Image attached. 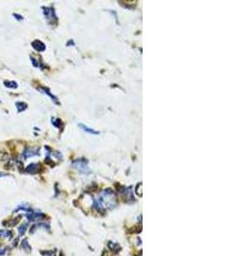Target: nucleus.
Returning <instances> with one entry per match:
<instances>
[{"mask_svg":"<svg viewBox=\"0 0 228 256\" xmlns=\"http://www.w3.org/2000/svg\"><path fill=\"white\" fill-rule=\"evenodd\" d=\"M6 176H8V174H7V173H4V172H0V178H2V177H6Z\"/></svg>","mask_w":228,"mask_h":256,"instance_id":"nucleus-13","label":"nucleus"},{"mask_svg":"<svg viewBox=\"0 0 228 256\" xmlns=\"http://www.w3.org/2000/svg\"><path fill=\"white\" fill-rule=\"evenodd\" d=\"M32 46H33V48L35 50H37V51H39V52H42V51L45 50V49H46L45 44L42 42V41L38 40V39L34 40L33 42L32 43Z\"/></svg>","mask_w":228,"mask_h":256,"instance_id":"nucleus-3","label":"nucleus"},{"mask_svg":"<svg viewBox=\"0 0 228 256\" xmlns=\"http://www.w3.org/2000/svg\"><path fill=\"white\" fill-rule=\"evenodd\" d=\"M21 247H22V249H23L25 251H27V252H30V251H31V247L29 246L28 242H27L26 239L22 241V242H21Z\"/></svg>","mask_w":228,"mask_h":256,"instance_id":"nucleus-9","label":"nucleus"},{"mask_svg":"<svg viewBox=\"0 0 228 256\" xmlns=\"http://www.w3.org/2000/svg\"><path fill=\"white\" fill-rule=\"evenodd\" d=\"M39 90L41 91L42 93H44V94H45V95H47L49 97H51V100L55 103H58L59 104V103H58V99L50 91V90L48 89V88H46V87H40V88H39Z\"/></svg>","mask_w":228,"mask_h":256,"instance_id":"nucleus-5","label":"nucleus"},{"mask_svg":"<svg viewBox=\"0 0 228 256\" xmlns=\"http://www.w3.org/2000/svg\"><path fill=\"white\" fill-rule=\"evenodd\" d=\"M39 150H40V148H27L24 150L22 155H23L25 159H27V158H30L32 156L38 155H39Z\"/></svg>","mask_w":228,"mask_h":256,"instance_id":"nucleus-2","label":"nucleus"},{"mask_svg":"<svg viewBox=\"0 0 228 256\" xmlns=\"http://www.w3.org/2000/svg\"><path fill=\"white\" fill-rule=\"evenodd\" d=\"M27 227V224H22L21 225L20 229H19V233H20V235H23L25 233Z\"/></svg>","mask_w":228,"mask_h":256,"instance_id":"nucleus-10","label":"nucleus"},{"mask_svg":"<svg viewBox=\"0 0 228 256\" xmlns=\"http://www.w3.org/2000/svg\"><path fill=\"white\" fill-rule=\"evenodd\" d=\"M40 165L38 163H32L29 166H27L26 168V172L31 174L37 173L38 172H40Z\"/></svg>","mask_w":228,"mask_h":256,"instance_id":"nucleus-4","label":"nucleus"},{"mask_svg":"<svg viewBox=\"0 0 228 256\" xmlns=\"http://www.w3.org/2000/svg\"><path fill=\"white\" fill-rule=\"evenodd\" d=\"M78 126H79V127L81 128V129H82L84 131L86 132V133L92 134V135H98V134H99V131H96V130H94L92 128H90L89 127H87L86 125L83 124V123H80Z\"/></svg>","mask_w":228,"mask_h":256,"instance_id":"nucleus-6","label":"nucleus"},{"mask_svg":"<svg viewBox=\"0 0 228 256\" xmlns=\"http://www.w3.org/2000/svg\"><path fill=\"white\" fill-rule=\"evenodd\" d=\"M13 16H15V18L16 19V20H18V21H21V20H23V17H22V16L21 15H18V14H13Z\"/></svg>","mask_w":228,"mask_h":256,"instance_id":"nucleus-12","label":"nucleus"},{"mask_svg":"<svg viewBox=\"0 0 228 256\" xmlns=\"http://www.w3.org/2000/svg\"><path fill=\"white\" fill-rule=\"evenodd\" d=\"M43 14L44 15V16L48 19V21L52 22V21H57V16L55 14V10L52 8L50 7H43Z\"/></svg>","mask_w":228,"mask_h":256,"instance_id":"nucleus-1","label":"nucleus"},{"mask_svg":"<svg viewBox=\"0 0 228 256\" xmlns=\"http://www.w3.org/2000/svg\"><path fill=\"white\" fill-rule=\"evenodd\" d=\"M3 84H4V85H5L7 88H10V89H16V88H17V87H18L17 83H16V82H15V81L5 80V81L3 82Z\"/></svg>","mask_w":228,"mask_h":256,"instance_id":"nucleus-8","label":"nucleus"},{"mask_svg":"<svg viewBox=\"0 0 228 256\" xmlns=\"http://www.w3.org/2000/svg\"><path fill=\"white\" fill-rule=\"evenodd\" d=\"M55 121H56V122H53V121H52L53 125H54L55 127H59V126H60L59 124H62V121H60V119H56Z\"/></svg>","mask_w":228,"mask_h":256,"instance_id":"nucleus-11","label":"nucleus"},{"mask_svg":"<svg viewBox=\"0 0 228 256\" xmlns=\"http://www.w3.org/2000/svg\"><path fill=\"white\" fill-rule=\"evenodd\" d=\"M16 106L17 108V110H18L19 113L25 111L27 108V104L25 103H23V102H17L16 103Z\"/></svg>","mask_w":228,"mask_h":256,"instance_id":"nucleus-7","label":"nucleus"}]
</instances>
